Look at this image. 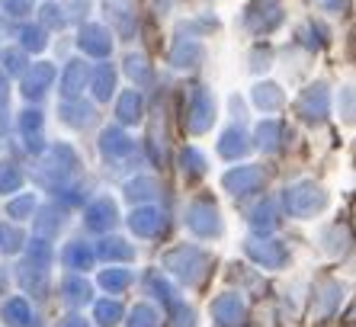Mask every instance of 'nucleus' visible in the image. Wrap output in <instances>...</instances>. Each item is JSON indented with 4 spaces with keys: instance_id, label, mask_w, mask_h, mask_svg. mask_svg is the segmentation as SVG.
I'll return each instance as SVG.
<instances>
[{
    "instance_id": "7ed1b4c3",
    "label": "nucleus",
    "mask_w": 356,
    "mask_h": 327,
    "mask_svg": "<svg viewBox=\"0 0 356 327\" xmlns=\"http://www.w3.org/2000/svg\"><path fill=\"white\" fill-rule=\"evenodd\" d=\"M340 298H343V289H337V286H327V289H324L321 305H318V318H327V314L337 308Z\"/></svg>"
},
{
    "instance_id": "f257e3e1",
    "label": "nucleus",
    "mask_w": 356,
    "mask_h": 327,
    "mask_svg": "<svg viewBox=\"0 0 356 327\" xmlns=\"http://www.w3.org/2000/svg\"><path fill=\"white\" fill-rule=\"evenodd\" d=\"M212 314H216L218 327H234V324H241V318H244V302H241L234 292H225L222 298H216Z\"/></svg>"
},
{
    "instance_id": "f03ea898",
    "label": "nucleus",
    "mask_w": 356,
    "mask_h": 327,
    "mask_svg": "<svg viewBox=\"0 0 356 327\" xmlns=\"http://www.w3.org/2000/svg\"><path fill=\"white\" fill-rule=\"evenodd\" d=\"M248 250H250V257L260 260L264 266H280L282 263V247L280 244H250Z\"/></svg>"
}]
</instances>
